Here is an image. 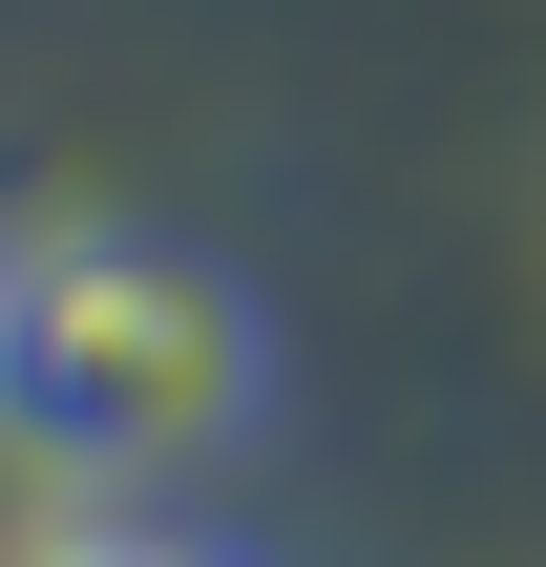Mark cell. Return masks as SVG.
<instances>
[{
	"label": "cell",
	"mask_w": 546,
	"mask_h": 567,
	"mask_svg": "<svg viewBox=\"0 0 546 567\" xmlns=\"http://www.w3.org/2000/svg\"><path fill=\"white\" fill-rule=\"evenodd\" d=\"M274 421V295L210 231L147 210H42L0 231V442L84 505H147Z\"/></svg>",
	"instance_id": "6da1fadb"
},
{
	"label": "cell",
	"mask_w": 546,
	"mask_h": 567,
	"mask_svg": "<svg viewBox=\"0 0 546 567\" xmlns=\"http://www.w3.org/2000/svg\"><path fill=\"white\" fill-rule=\"evenodd\" d=\"M21 567H253V547H231V526H168V505H63Z\"/></svg>",
	"instance_id": "7a4b0ae2"
}]
</instances>
